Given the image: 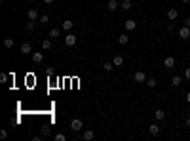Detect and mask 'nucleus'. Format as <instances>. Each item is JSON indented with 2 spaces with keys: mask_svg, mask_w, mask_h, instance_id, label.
<instances>
[{
  "mask_svg": "<svg viewBox=\"0 0 190 141\" xmlns=\"http://www.w3.org/2000/svg\"><path fill=\"white\" fill-rule=\"evenodd\" d=\"M82 126H84V124H82V120H80V118H74L70 122V130L72 132H80V130H82Z\"/></svg>",
  "mask_w": 190,
  "mask_h": 141,
  "instance_id": "1",
  "label": "nucleus"
},
{
  "mask_svg": "<svg viewBox=\"0 0 190 141\" xmlns=\"http://www.w3.org/2000/svg\"><path fill=\"white\" fill-rule=\"evenodd\" d=\"M133 80H135V82H147V74H144V72L143 71H137L135 72V74H133Z\"/></svg>",
  "mask_w": 190,
  "mask_h": 141,
  "instance_id": "2",
  "label": "nucleus"
},
{
  "mask_svg": "<svg viewBox=\"0 0 190 141\" xmlns=\"http://www.w3.org/2000/svg\"><path fill=\"white\" fill-rule=\"evenodd\" d=\"M179 38H183V40L190 38V27H181L179 29Z\"/></svg>",
  "mask_w": 190,
  "mask_h": 141,
  "instance_id": "3",
  "label": "nucleus"
},
{
  "mask_svg": "<svg viewBox=\"0 0 190 141\" xmlns=\"http://www.w3.org/2000/svg\"><path fill=\"white\" fill-rule=\"evenodd\" d=\"M164 67H165V69H173V67H175V57L167 55V57L164 59Z\"/></svg>",
  "mask_w": 190,
  "mask_h": 141,
  "instance_id": "4",
  "label": "nucleus"
},
{
  "mask_svg": "<svg viewBox=\"0 0 190 141\" xmlns=\"http://www.w3.org/2000/svg\"><path fill=\"white\" fill-rule=\"evenodd\" d=\"M76 40H78V38H76V36L72 34V33H68L67 36H65V44H67V46H74Z\"/></svg>",
  "mask_w": 190,
  "mask_h": 141,
  "instance_id": "5",
  "label": "nucleus"
},
{
  "mask_svg": "<svg viewBox=\"0 0 190 141\" xmlns=\"http://www.w3.org/2000/svg\"><path fill=\"white\" fill-rule=\"evenodd\" d=\"M167 17H169V21H175V19L179 17V10H177V8H171V10L167 11Z\"/></svg>",
  "mask_w": 190,
  "mask_h": 141,
  "instance_id": "6",
  "label": "nucleus"
},
{
  "mask_svg": "<svg viewBox=\"0 0 190 141\" xmlns=\"http://www.w3.org/2000/svg\"><path fill=\"white\" fill-rule=\"evenodd\" d=\"M124 27H126V31H133L137 27V21H135V19H127V21L124 23Z\"/></svg>",
  "mask_w": 190,
  "mask_h": 141,
  "instance_id": "7",
  "label": "nucleus"
},
{
  "mask_svg": "<svg viewBox=\"0 0 190 141\" xmlns=\"http://www.w3.org/2000/svg\"><path fill=\"white\" fill-rule=\"evenodd\" d=\"M32 61L34 63H42L44 61V54L42 52H34V54H32Z\"/></svg>",
  "mask_w": 190,
  "mask_h": 141,
  "instance_id": "8",
  "label": "nucleus"
},
{
  "mask_svg": "<svg viewBox=\"0 0 190 141\" xmlns=\"http://www.w3.org/2000/svg\"><path fill=\"white\" fill-rule=\"evenodd\" d=\"M27 17H29L31 21H36V19H38V10H34V8L29 10V11H27Z\"/></svg>",
  "mask_w": 190,
  "mask_h": 141,
  "instance_id": "9",
  "label": "nucleus"
},
{
  "mask_svg": "<svg viewBox=\"0 0 190 141\" xmlns=\"http://www.w3.org/2000/svg\"><path fill=\"white\" fill-rule=\"evenodd\" d=\"M48 36H50L51 40H57V36H61V31H59V29H50Z\"/></svg>",
  "mask_w": 190,
  "mask_h": 141,
  "instance_id": "10",
  "label": "nucleus"
},
{
  "mask_svg": "<svg viewBox=\"0 0 190 141\" xmlns=\"http://www.w3.org/2000/svg\"><path fill=\"white\" fill-rule=\"evenodd\" d=\"M148 132H150V135H158L160 134V126L158 124H150V126H148Z\"/></svg>",
  "mask_w": 190,
  "mask_h": 141,
  "instance_id": "11",
  "label": "nucleus"
},
{
  "mask_svg": "<svg viewBox=\"0 0 190 141\" xmlns=\"http://www.w3.org/2000/svg\"><path fill=\"white\" fill-rule=\"evenodd\" d=\"M120 8L127 11V10H131V8H133V2H131V0H124V2L120 4Z\"/></svg>",
  "mask_w": 190,
  "mask_h": 141,
  "instance_id": "12",
  "label": "nucleus"
},
{
  "mask_svg": "<svg viewBox=\"0 0 190 141\" xmlns=\"http://www.w3.org/2000/svg\"><path fill=\"white\" fill-rule=\"evenodd\" d=\"M31 50H32V46L29 42H23L21 44V54H31Z\"/></svg>",
  "mask_w": 190,
  "mask_h": 141,
  "instance_id": "13",
  "label": "nucleus"
},
{
  "mask_svg": "<svg viewBox=\"0 0 190 141\" xmlns=\"http://www.w3.org/2000/svg\"><path fill=\"white\" fill-rule=\"evenodd\" d=\"M93 137H95V132L93 130H86V132H84V139H86V141H91Z\"/></svg>",
  "mask_w": 190,
  "mask_h": 141,
  "instance_id": "14",
  "label": "nucleus"
},
{
  "mask_svg": "<svg viewBox=\"0 0 190 141\" xmlns=\"http://www.w3.org/2000/svg\"><path fill=\"white\" fill-rule=\"evenodd\" d=\"M112 63H114V67H120V65H124V57H122V55H114Z\"/></svg>",
  "mask_w": 190,
  "mask_h": 141,
  "instance_id": "15",
  "label": "nucleus"
},
{
  "mask_svg": "<svg viewBox=\"0 0 190 141\" xmlns=\"http://www.w3.org/2000/svg\"><path fill=\"white\" fill-rule=\"evenodd\" d=\"M127 42H129V36H127V34H120V36H118V44H122V46H126Z\"/></svg>",
  "mask_w": 190,
  "mask_h": 141,
  "instance_id": "16",
  "label": "nucleus"
},
{
  "mask_svg": "<svg viewBox=\"0 0 190 141\" xmlns=\"http://www.w3.org/2000/svg\"><path fill=\"white\" fill-rule=\"evenodd\" d=\"M154 118L156 120H164L165 118V112L162 111V109H158V111H154Z\"/></svg>",
  "mask_w": 190,
  "mask_h": 141,
  "instance_id": "17",
  "label": "nucleus"
},
{
  "mask_svg": "<svg viewBox=\"0 0 190 141\" xmlns=\"http://www.w3.org/2000/svg\"><path fill=\"white\" fill-rule=\"evenodd\" d=\"M107 8H108L110 11H114L116 8H118V2H116V0H108V2H107Z\"/></svg>",
  "mask_w": 190,
  "mask_h": 141,
  "instance_id": "18",
  "label": "nucleus"
},
{
  "mask_svg": "<svg viewBox=\"0 0 190 141\" xmlns=\"http://www.w3.org/2000/svg\"><path fill=\"white\" fill-rule=\"evenodd\" d=\"M50 48H51V38L42 40V50H50Z\"/></svg>",
  "mask_w": 190,
  "mask_h": 141,
  "instance_id": "19",
  "label": "nucleus"
},
{
  "mask_svg": "<svg viewBox=\"0 0 190 141\" xmlns=\"http://www.w3.org/2000/svg\"><path fill=\"white\" fill-rule=\"evenodd\" d=\"M181 82H183V78H181V76H173V78H171V84H173V86H181Z\"/></svg>",
  "mask_w": 190,
  "mask_h": 141,
  "instance_id": "20",
  "label": "nucleus"
},
{
  "mask_svg": "<svg viewBox=\"0 0 190 141\" xmlns=\"http://www.w3.org/2000/svg\"><path fill=\"white\" fill-rule=\"evenodd\" d=\"M72 25H74L72 21H63V29L65 31H72Z\"/></svg>",
  "mask_w": 190,
  "mask_h": 141,
  "instance_id": "21",
  "label": "nucleus"
},
{
  "mask_svg": "<svg viewBox=\"0 0 190 141\" xmlns=\"http://www.w3.org/2000/svg\"><path fill=\"white\" fill-rule=\"evenodd\" d=\"M147 84H148V88H156V86H158L156 78H147Z\"/></svg>",
  "mask_w": 190,
  "mask_h": 141,
  "instance_id": "22",
  "label": "nucleus"
},
{
  "mask_svg": "<svg viewBox=\"0 0 190 141\" xmlns=\"http://www.w3.org/2000/svg\"><path fill=\"white\" fill-rule=\"evenodd\" d=\"M103 69L107 71V72H110L112 69H114V63H112V61H110V63H105V65H103Z\"/></svg>",
  "mask_w": 190,
  "mask_h": 141,
  "instance_id": "23",
  "label": "nucleus"
},
{
  "mask_svg": "<svg viewBox=\"0 0 190 141\" xmlns=\"http://www.w3.org/2000/svg\"><path fill=\"white\" fill-rule=\"evenodd\" d=\"M34 29H36V23L29 19V21H27V31H34Z\"/></svg>",
  "mask_w": 190,
  "mask_h": 141,
  "instance_id": "24",
  "label": "nucleus"
},
{
  "mask_svg": "<svg viewBox=\"0 0 190 141\" xmlns=\"http://www.w3.org/2000/svg\"><path fill=\"white\" fill-rule=\"evenodd\" d=\"M8 78H10V74L2 72V74H0V84H6V82H8Z\"/></svg>",
  "mask_w": 190,
  "mask_h": 141,
  "instance_id": "25",
  "label": "nucleus"
},
{
  "mask_svg": "<svg viewBox=\"0 0 190 141\" xmlns=\"http://www.w3.org/2000/svg\"><path fill=\"white\" fill-rule=\"evenodd\" d=\"M50 134H51V130H50L48 126H44V128H42V137H48Z\"/></svg>",
  "mask_w": 190,
  "mask_h": 141,
  "instance_id": "26",
  "label": "nucleus"
},
{
  "mask_svg": "<svg viewBox=\"0 0 190 141\" xmlns=\"http://www.w3.org/2000/svg\"><path fill=\"white\" fill-rule=\"evenodd\" d=\"M4 46H6V48H11V46H14V38H6V40H4Z\"/></svg>",
  "mask_w": 190,
  "mask_h": 141,
  "instance_id": "27",
  "label": "nucleus"
},
{
  "mask_svg": "<svg viewBox=\"0 0 190 141\" xmlns=\"http://www.w3.org/2000/svg\"><path fill=\"white\" fill-rule=\"evenodd\" d=\"M55 141H67V135L65 134H57L55 135Z\"/></svg>",
  "mask_w": 190,
  "mask_h": 141,
  "instance_id": "28",
  "label": "nucleus"
},
{
  "mask_svg": "<svg viewBox=\"0 0 190 141\" xmlns=\"http://www.w3.org/2000/svg\"><path fill=\"white\" fill-rule=\"evenodd\" d=\"M48 21H50V15H48V14H44L42 17H40V23L44 25V23H48Z\"/></svg>",
  "mask_w": 190,
  "mask_h": 141,
  "instance_id": "29",
  "label": "nucleus"
},
{
  "mask_svg": "<svg viewBox=\"0 0 190 141\" xmlns=\"http://www.w3.org/2000/svg\"><path fill=\"white\" fill-rule=\"evenodd\" d=\"M8 137V132L6 130H0V139H6Z\"/></svg>",
  "mask_w": 190,
  "mask_h": 141,
  "instance_id": "30",
  "label": "nucleus"
},
{
  "mask_svg": "<svg viewBox=\"0 0 190 141\" xmlns=\"http://www.w3.org/2000/svg\"><path fill=\"white\" fill-rule=\"evenodd\" d=\"M184 78L190 80V67H186V71H184Z\"/></svg>",
  "mask_w": 190,
  "mask_h": 141,
  "instance_id": "31",
  "label": "nucleus"
},
{
  "mask_svg": "<svg viewBox=\"0 0 190 141\" xmlns=\"http://www.w3.org/2000/svg\"><path fill=\"white\" fill-rule=\"evenodd\" d=\"M183 25H184V27H190V17L184 19V21H183Z\"/></svg>",
  "mask_w": 190,
  "mask_h": 141,
  "instance_id": "32",
  "label": "nucleus"
},
{
  "mask_svg": "<svg viewBox=\"0 0 190 141\" xmlns=\"http://www.w3.org/2000/svg\"><path fill=\"white\" fill-rule=\"evenodd\" d=\"M184 124H186V128H190V118H186V122H184Z\"/></svg>",
  "mask_w": 190,
  "mask_h": 141,
  "instance_id": "33",
  "label": "nucleus"
},
{
  "mask_svg": "<svg viewBox=\"0 0 190 141\" xmlns=\"http://www.w3.org/2000/svg\"><path fill=\"white\" fill-rule=\"evenodd\" d=\"M186 101L190 103V92H188V94H186Z\"/></svg>",
  "mask_w": 190,
  "mask_h": 141,
  "instance_id": "34",
  "label": "nucleus"
},
{
  "mask_svg": "<svg viewBox=\"0 0 190 141\" xmlns=\"http://www.w3.org/2000/svg\"><path fill=\"white\" fill-rule=\"evenodd\" d=\"M44 2H46V4H51V2H53V0H44Z\"/></svg>",
  "mask_w": 190,
  "mask_h": 141,
  "instance_id": "35",
  "label": "nucleus"
},
{
  "mask_svg": "<svg viewBox=\"0 0 190 141\" xmlns=\"http://www.w3.org/2000/svg\"><path fill=\"white\" fill-rule=\"evenodd\" d=\"M183 2H184V4H188V2H190V0H183Z\"/></svg>",
  "mask_w": 190,
  "mask_h": 141,
  "instance_id": "36",
  "label": "nucleus"
},
{
  "mask_svg": "<svg viewBox=\"0 0 190 141\" xmlns=\"http://www.w3.org/2000/svg\"><path fill=\"white\" fill-rule=\"evenodd\" d=\"M31 2H34V0H31Z\"/></svg>",
  "mask_w": 190,
  "mask_h": 141,
  "instance_id": "37",
  "label": "nucleus"
}]
</instances>
